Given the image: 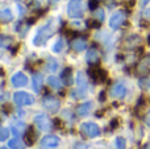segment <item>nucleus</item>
I'll list each match as a JSON object with an SVG mask.
<instances>
[{"mask_svg": "<svg viewBox=\"0 0 150 149\" xmlns=\"http://www.w3.org/2000/svg\"><path fill=\"white\" fill-rule=\"evenodd\" d=\"M34 124L42 132H47L50 129V127H52V121L49 120V118L45 114H38V115L34 116Z\"/></svg>", "mask_w": 150, "mask_h": 149, "instance_id": "nucleus-6", "label": "nucleus"}, {"mask_svg": "<svg viewBox=\"0 0 150 149\" xmlns=\"http://www.w3.org/2000/svg\"><path fill=\"white\" fill-rule=\"evenodd\" d=\"M62 49H63V41L59 38L54 45H53V52H54V53H59Z\"/></svg>", "mask_w": 150, "mask_h": 149, "instance_id": "nucleus-29", "label": "nucleus"}, {"mask_svg": "<svg viewBox=\"0 0 150 149\" xmlns=\"http://www.w3.org/2000/svg\"><path fill=\"white\" fill-rule=\"evenodd\" d=\"M67 13L73 18L82 17V15L84 13V3H83V0H70V3L67 5Z\"/></svg>", "mask_w": 150, "mask_h": 149, "instance_id": "nucleus-2", "label": "nucleus"}, {"mask_svg": "<svg viewBox=\"0 0 150 149\" xmlns=\"http://www.w3.org/2000/svg\"><path fill=\"white\" fill-rule=\"evenodd\" d=\"M50 1H52V3H57L58 0H50Z\"/></svg>", "mask_w": 150, "mask_h": 149, "instance_id": "nucleus-46", "label": "nucleus"}, {"mask_svg": "<svg viewBox=\"0 0 150 149\" xmlns=\"http://www.w3.org/2000/svg\"><path fill=\"white\" fill-rule=\"evenodd\" d=\"M80 132L83 135H86L87 137H98L100 135V128H99L98 124L92 123V121H87V123H83L82 127H80Z\"/></svg>", "mask_w": 150, "mask_h": 149, "instance_id": "nucleus-3", "label": "nucleus"}, {"mask_svg": "<svg viewBox=\"0 0 150 149\" xmlns=\"http://www.w3.org/2000/svg\"><path fill=\"white\" fill-rule=\"evenodd\" d=\"M47 84H49L50 87H53V89H59L61 87V81L57 78V77H54V75H52V77H49L47 78Z\"/></svg>", "mask_w": 150, "mask_h": 149, "instance_id": "nucleus-26", "label": "nucleus"}, {"mask_svg": "<svg viewBox=\"0 0 150 149\" xmlns=\"http://www.w3.org/2000/svg\"><path fill=\"white\" fill-rule=\"evenodd\" d=\"M112 147H113V149H125L127 148V141H125L124 137H116Z\"/></svg>", "mask_w": 150, "mask_h": 149, "instance_id": "nucleus-24", "label": "nucleus"}, {"mask_svg": "<svg viewBox=\"0 0 150 149\" xmlns=\"http://www.w3.org/2000/svg\"><path fill=\"white\" fill-rule=\"evenodd\" d=\"M17 49H18V45H16V46L12 49V54H16V52H17Z\"/></svg>", "mask_w": 150, "mask_h": 149, "instance_id": "nucleus-41", "label": "nucleus"}, {"mask_svg": "<svg viewBox=\"0 0 150 149\" xmlns=\"http://www.w3.org/2000/svg\"><path fill=\"white\" fill-rule=\"evenodd\" d=\"M148 44L150 45V34H149V37H148Z\"/></svg>", "mask_w": 150, "mask_h": 149, "instance_id": "nucleus-45", "label": "nucleus"}, {"mask_svg": "<svg viewBox=\"0 0 150 149\" xmlns=\"http://www.w3.org/2000/svg\"><path fill=\"white\" fill-rule=\"evenodd\" d=\"M74 149H87V147H86L84 144H80V143H79V144H76V145H75Z\"/></svg>", "mask_w": 150, "mask_h": 149, "instance_id": "nucleus-36", "label": "nucleus"}, {"mask_svg": "<svg viewBox=\"0 0 150 149\" xmlns=\"http://www.w3.org/2000/svg\"><path fill=\"white\" fill-rule=\"evenodd\" d=\"M141 41L140 36H137V34H133V36L128 37L127 40H125V48H129V49H133L134 46H137L138 42Z\"/></svg>", "mask_w": 150, "mask_h": 149, "instance_id": "nucleus-19", "label": "nucleus"}, {"mask_svg": "<svg viewBox=\"0 0 150 149\" xmlns=\"http://www.w3.org/2000/svg\"><path fill=\"white\" fill-rule=\"evenodd\" d=\"M111 95L112 98H116V99H122L127 95V87L122 83H116L111 89Z\"/></svg>", "mask_w": 150, "mask_h": 149, "instance_id": "nucleus-10", "label": "nucleus"}, {"mask_svg": "<svg viewBox=\"0 0 150 149\" xmlns=\"http://www.w3.org/2000/svg\"><path fill=\"white\" fill-rule=\"evenodd\" d=\"M9 136V131L4 127H0V141H5Z\"/></svg>", "mask_w": 150, "mask_h": 149, "instance_id": "nucleus-28", "label": "nucleus"}, {"mask_svg": "<svg viewBox=\"0 0 150 149\" xmlns=\"http://www.w3.org/2000/svg\"><path fill=\"white\" fill-rule=\"evenodd\" d=\"M92 107H93V104H92V102H86V103H82V104L78 107V110H76V114L79 116H87L88 114L92 111Z\"/></svg>", "mask_w": 150, "mask_h": 149, "instance_id": "nucleus-14", "label": "nucleus"}, {"mask_svg": "<svg viewBox=\"0 0 150 149\" xmlns=\"http://www.w3.org/2000/svg\"><path fill=\"white\" fill-rule=\"evenodd\" d=\"M13 100L17 106H30L34 103V98L33 95L28 94L24 91H17L13 94Z\"/></svg>", "mask_w": 150, "mask_h": 149, "instance_id": "nucleus-4", "label": "nucleus"}, {"mask_svg": "<svg viewBox=\"0 0 150 149\" xmlns=\"http://www.w3.org/2000/svg\"><path fill=\"white\" fill-rule=\"evenodd\" d=\"M71 48L75 50V52H82L87 48V42H86L84 38H75L73 42H71Z\"/></svg>", "mask_w": 150, "mask_h": 149, "instance_id": "nucleus-15", "label": "nucleus"}, {"mask_svg": "<svg viewBox=\"0 0 150 149\" xmlns=\"http://www.w3.org/2000/svg\"><path fill=\"white\" fill-rule=\"evenodd\" d=\"M144 149H150V144H146L145 147H144Z\"/></svg>", "mask_w": 150, "mask_h": 149, "instance_id": "nucleus-44", "label": "nucleus"}, {"mask_svg": "<svg viewBox=\"0 0 150 149\" xmlns=\"http://www.w3.org/2000/svg\"><path fill=\"white\" fill-rule=\"evenodd\" d=\"M8 147H9V149H24L25 145L20 139H12L8 141Z\"/></svg>", "mask_w": 150, "mask_h": 149, "instance_id": "nucleus-22", "label": "nucleus"}, {"mask_svg": "<svg viewBox=\"0 0 150 149\" xmlns=\"http://www.w3.org/2000/svg\"><path fill=\"white\" fill-rule=\"evenodd\" d=\"M57 69H58V62H57V60H54V58H49V60H47V70L55 71Z\"/></svg>", "mask_w": 150, "mask_h": 149, "instance_id": "nucleus-27", "label": "nucleus"}, {"mask_svg": "<svg viewBox=\"0 0 150 149\" xmlns=\"http://www.w3.org/2000/svg\"><path fill=\"white\" fill-rule=\"evenodd\" d=\"M86 60L90 65H96L99 62V54L96 52V49H90L87 52V55H86Z\"/></svg>", "mask_w": 150, "mask_h": 149, "instance_id": "nucleus-18", "label": "nucleus"}, {"mask_svg": "<svg viewBox=\"0 0 150 149\" xmlns=\"http://www.w3.org/2000/svg\"><path fill=\"white\" fill-rule=\"evenodd\" d=\"M90 73V77L95 81V83H100V82L105 81L107 78V71L103 70V69H98V67H92L88 70Z\"/></svg>", "mask_w": 150, "mask_h": 149, "instance_id": "nucleus-9", "label": "nucleus"}, {"mask_svg": "<svg viewBox=\"0 0 150 149\" xmlns=\"http://www.w3.org/2000/svg\"><path fill=\"white\" fill-rule=\"evenodd\" d=\"M137 71L140 74L150 73V54L145 55V57L140 61V63H138V66H137Z\"/></svg>", "mask_w": 150, "mask_h": 149, "instance_id": "nucleus-12", "label": "nucleus"}, {"mask_svg": "<svg viewBox=\"0 0 150 149\" xmlns=\"http://www.w3.org/2000/svg\"><path fill=\"white\" fill-rule=\"evenodd\" d=\"M42 75L41 74H34L33 78H32V81H33V89L34 91H40L42 87Z\"/></svg>", "mask_w": 150, "mask_h": 149, "instance_id": "nucleus-20", "label": "nucleus"}, {"mask_svg": "<svg viewBox=\"0 0 150 149\" xmlns=\"http://www.w3.org/2000/svg\"><path fill=\"white\" fill-rule=\"evenodd\" d=\"M4 75V71H3V69H0V77Z\"/></svg>", "mask_w": 150, "mask_h": 149, "instance_id": "nucleus-43", "label": "nucleus"}, {"mask_svg": "<svg viewBox=\"0 0 150 149\" xmlns=\"http://www.w3.org/2000/svg\"><path fill=\"white\" fill-rule=\"evenodd\" d=\"M42 103H44V107L46 108L47 111H50V112H57L58 108H59V100H58L57 98L52 96V95L45 96Z\"/></svg>", "mask_w": 150, "mask_h": 149, "instance_id": "nucleus-7", "label": "nucleus"}, {"mask_svg": "<svg viewBox=\"0 0 150 149\" xmlns=\"http://www.w3.org/2000/svg\"><path fill=\"white\" fill-rule=\"evenodd\" d=\"M12 18H13V15H12V12H11V9L5 8V9L0 11V20H3V21H11Z\"/></svg>", "mask_w": 150, "mask_h": 149, "instance_id": "nucleus-25", "label": "nucleus"}, {"mask_svg": "<svg viewBox=\"0 0 150 149\" xmlns=\"http://www.w3.org/2000/svg\"><path fill=\"white\" fill-rule=\"evenodd\" d=\"M17 8L20 9V15H23V13H24V7H23V5H17Z\"/></svg>", "mask_w": 150, "mask_h": 149, "instance_id": "nucleus-40", "label": "nucleus"}, {"mask_svg": "<svg viewBox=\"0 0 150 149\" xmlns=\"http://www.w3.org/2000/svg\"><path fill=\"white\" fill-rule=\"evenodd\" d=\"M109 127H111V129H116L117 127H119V119L115 118L111 120V123H109Z\"/></svg>", "mask_w": 150, "mask_h": 149, "instance_id": "nucleus-34", "label": "nucleus"}, {"mask_svg": "<svg viewBox=\"0 0 150 149\" xmlns=\"http://www.w3.org/2000/svg\"><path fill=\"white\" fill-rule=\"evenodd\" d=\"M11 82H12V84L15 87H24L28 83V78H26V75L23 73H16L15 75L12 77Z\"/></svg>", "mask_w": 150, "mask_h": 149, "instance_id": "nucleus-11", "label": "nucleus"}, {"mask_svg": "<svg viewBox=\"0 0 150 149\" xmlns=\"http://www.w3.org/2000/svg\"><path fill=\"white\" fill-rule=\"evenodd\" d=\"M71 74H73V69L71 67H66L65 70L62 71V74H61V79H62V82L66 84V86L71 84V82H73V77H71Z\"/></svg>", "mask_w": 150, "mask_h": 149, "instance_id": "nucleus-16", "label": "nucleus"}, {"mask_svg": "<svg viewBox=\"0 0 150 149\" xmlns=\"http://www.w3.org/2000/svg\"><path fill=\"white\" fill-rule=\"evenodd\" d=\"M138 84H140V87L142 90H148L150 87V81L148 78H141L140 82H138Z\"/></svg>", "mask_w": 150, "mask_h": 149, "instance_id": "nucleus-30", "label": "nucleus"}, {"mask_svg": "<svg viewBox=\"0 0 150 149\" xmlns=\"http://www.w3.org/2000/svg\"><path fill=\"white\" fill-rule=\"evenodd\" d=\"M13 38L11 36H5V34H0V48H8L12 44Z\"/></svg>", "mask_w": 150, "mask_h": 149, "instance_id": "nucleus-23", "label": "nucleus"}, {"mask_svg": "<svg viewBox=\"0 0 150 149\" xmlns=\"http://www.w3.org/2000/svg\"><path fill=\"white\" fill-rule=\"evenodd\" d=\"M124 20H125L124 12L117 11V12H115L113 15L111 16V18H109V26H111L112 29H119L120 26H121V24L124 23Z\"/></svg>", "mask_w": 150, "mask_h": 149, "instance_id": "nucleus-8", "label": "nucleus"}, {"mask_svg": "<svg viewBox=\"0 0 150 149\" xmlns=\"http://www.w3.org/2000/svg\"><path fill=\"white\" fill-rule=\"evenodd\" d=\"M99 99H100L101 102H104V100H105V92L101 91V92H100V96H99Z\"/></svg>", "mask_w": 150, "mask_h": 149, "instance_id": "nucleus-38", "label": "nucleus"}, {"mask_svg": "<svg viewBox=\"0 0 150 149\" xmlns=\"http://www.w3.org/2000/svg\"><path fill=\"white\" fill-rule=\"evenodd\" d=\"M87 89H88V83H87L86 74L80 71V73H78V75H76V91H75V92H78L76 98L84 96Z\"/></svg>", "mask_w": 150, "mask_h": 149, "instance_id": "nucleus-5", "label": "nucleus"}, {"mask_svg": "<svg viewBox=\"0 0 150 149\" xmlns=\"http://www.w3.org/2000/svg\"><path fill=\"white\" fill-rule=\"evenodd\" d=\"M88 7L91 11H96L99 7V0H88Z\"/></svg>", "mask_w": 150, "mask_h": 149, "instance_id": "nucleus-32", "label": "nucleus"}, {"mask_svg": "<svg viewBox=\"0 0 150 149\" xmlns=\"http://www.w3.org/2000/svg\"><path fill=\"white\" fill-rule=\"evenodd\" d=\"M54 32H55V28H54V23H53V21H49V23L45 24L44 26H41L33 40L34 46H41V45H44L45 42H46V40L54 34Z\"/></svg>", "mask_w": 150, "mask_h": 149, "instance_id": "nucleus-1", "label": "nucleus"}, {"mask_svg": "<svg viewBox=\"0 0 150 149\" xmlns=\"http://www.w3.org/2000/svg\"><path fill=\"white\" fill-rule=\"evenodd\" d=\"M0 149H7V148H0Z\"/></svg>", "mask_w": 150, "mask_h": 149, "instance_id": "nucleus-47", "label": "nucleus"}, {"mask_svg": "<svg viewBox=\"0 0 150 149\" xmlns=\"http://www.w3.org/2000/svg\"><path fill=\"white\" fill-rule=\"evenodd\" d=\"M149 1H150V0H141V4H142V5H145V4H148Z\"/></svg>", "mask_w": 150, "mask_h": 149, "instance_id": "nucleus-42", "label": "nucleus"}, {"mask_svg": "<svg viewBox=\"0 0 150 149\" xmlns=\"http://www.w3.org/2000/svg\"><path fill=\"white\" fill-rule=\"evenodd\" d=\"M144 16H145L146 18H150V8H148V9L144 12Z\"/></svg>", "mask_w": 150, "mask_h": 149, "instance_id": "nucleus-39", "label": "nucleus"}, {"mask_svg": "<svg viewBox=\"0 0 150 149\" xmlns=\"http://www.w3.org/2000/svg\"><path fill=\"white\" fill-rule=\"evenodd\" d=\"M36 140H37V135H36V132H34L33 127H29L28 131H26V135H25V143L29 147H32V145L36 143Z\"/></svg>", "mask_w": 150, "mask_h": 149, "instance_id": "nucleus-17", "label": "nucleus"}, {"mask_svg": "<svg viewBox=\"0 0 150 149\" xmlns=\"http://www.w3.org/2000/svg\"><path fill=\"white\" fill-rule=\"evenodd\" d=\"M12 131L15 135L24 133V131H25V124H24L23 121H15V123L12 124Z\"/></svg>", "mask_w": 150, "mask_h": 149, "instance_id": "nucleus-21", "label": "nucleus"}, {"mask_svg": "<svg viewBox=\"0 0 150 149\" xmlns=\"http://www.w3.org/2000/svg\"><path fill=\"white\" fill-rule=\"evenodd\" d=\"M100 24H101V21H98V20H88L87 21V25L90 26V28H95V29L100 28Z\"/></svg>", "mask_w": 150, "mask_h": 149, "instance_id": "nucleus-31", "label": "nucleus"}, {"mask_svg": "<svg viewBox=\"0 0 150 149\" xmlns=\"http://www.w3.org/2000/svg\"><path fill=\"white\" fill-rule=\"evenodd\" d=\"M145 123H146V126H148V127H150V112H148V115H146Z\"/></svg>", "mask_w": 150, "mask_h": 149, "instance_id": "nucleus-37", "label": "nucleus"}, {"mask_svg": "<svg viewBox=\"0 0 150 149\" xmlns=\"http://www.w3.org/2000/svg\"><path fill=\"white\" fill-rule=\"evenodd\" d=\"M53 124H54V127L57 129H61V128H63V121L61 120L59 118H55L54 120H53Z\"/></svg>", "mask_w": 150, "mask_h": 149, "instance_id": "nucleus-33", "label": "nucleus"}, {"mask_svg": "<svg viewBox=\"0 0 150 149\" xmlns=\"http://www.w3.org/2000/svg\"><path fill=\"white\" fill-rule=\"evenodd\" d=\"M41 144L47 148H55L59 145V139L57 136H46L41 140Z\"/></svg>", "mask_w": 150, "mask_h": 149, "instance_id": "nucleus-13", "label": "nucleus"}, {"mask_svg": "<svg viewBox=\"0 0 150 149\" xmlns=\"http://www.w3.org/2000/svg\"><path fill=\"white\" fill-rule=\"evenodd\" d=\"M95 16H96V18H98L99 21H103L104 20V12H103V11H98V12L95 13Z\"/></svg>", "mask_w": 150, "mask_h": 149, "instance_id": "nucleus-35", "label": "nucleus"}]
</instances>
